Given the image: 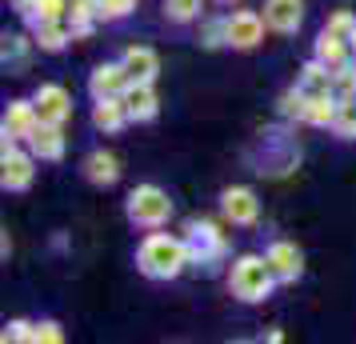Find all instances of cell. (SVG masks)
<instances>
[{
    "label": "cell",
    "mask_w": 356,
    "mask_h": 344,
    "mask_svg": "<svg viewBox=\"0 0 356 344\" xmlns=\"http://www.w3.org/2000/svg\"><path fill=\"white\" fill-rule=\"evenodd\" d=\"M188 264H193V252H188L184 236L148 232L145 240H140V248H136V268L148 280H177Z\"/></svg>",
    "instance_id": "6da1fadb"
},
{
    "label": "cell",
    "mask_w": 356,
    "mask_h": 344,
    "mask_svg": "<svg viewBox=\"0 0 356 344\" xmlns=\"http://www.w3.org/2000/svg\"><path fill=\"white\" fill-rule=\"evenodd\" d=\"M276 284H280V280H276L273 264H268V256H260V252H241L236 261L228 264V288H232V296L244 300V304L268 300Z\"/></svg>",
    "instance_id": "7a4b0ae2"
},
{
    "label": "cell",
    "mask_w": 356,
    "mask_h": 344,
    "mask_svg": "<svg viewBox=\"0 0 356 344\" xmlns=\"http://www.w3.org/2000/svg\"><path fill=\"white\" fill-rule=\"evenodd\" d=\"M124 213L136 229H164L172 216V200L161 184H136L124 200Z\"/></svg>",
    "instance_id": "3957f363"
},
{
    "label": "cell",
    "mask_w": 356,
    "mask_h": 344,
    "mask_svg": "<svg viewBox=\"0 0 356 344\" xmlns=\"http://www.w3.org/2000/svg\"><path fill=\"white\" fill-rule=\"evenodd\" d=\"M33 177H36L33 148H20V140H0V184H4V193L33 188Z\"/></svg>",
    "instance_id": "277c9868"
},
{
    "label": "cell",
    "mask_w": 356,
    "mask_h": 344,
    "mask_svg": "<svg viewBox=\"0 0 356 344\" xmlns=\"http://www.w3.org/2000/svg\"><path fill=\"white\" fill-rule=\"evenodd\" d=\"M184 240H188V252H193V264H212L228 252V236L212 220H188L184 224Z\"/></svg>",
    "instance_id": "5b68a950"
},
{
    "label": "cell",
    "mask_w": 356,
    "mask_h": 344,
    "mask_svg": "<svg viewBox=\"0 0 356 344\" xmlns=\"http://www.w3.org/2000/svg\"><path fill=\"white\" fill-rule=\"evenodd\" d=\"M264 17L260 13H252V8H236V13H228L225 17V40H228V49H257L260 40H264Z\"/></svg>",
    "instance_id": "8992f818"
},
{
    "label": "cell",
    "mask_w": 356,
    "mask_h": 344,
    "mask_svg": "<svg viewBox=\"0 0 356 344\" xmlns=\"http://www.w3.org/2000/svg\"><path fill=\"white\" fill-rule=\"evenodd\" d=\"M220 213H225L228 224H241V229H252L260 220V200L248 184H228L220 193Z\"/></svg>",
    "instance_id": "52a82bcc"
},
{
    "label": "cell",
    "mask_w": 356,
    "mask_h": 344,
    "mask_svg": "<svg viewBox=\"0 0 356 344\" xmlns=\"http://www.w3.org/2000/svg\"><path fill=\"white\" fill-rule=\"evenodd\" d=\"M40 124V113H36L33 100H13L4 116H0V140H20V145H29V136L36 132Z\"/></svg>",
    "instance_id": "ba28073f"
},
{
    "label": "cell",
    "mask_w": 356,
    "mask_h": 344,
    "mask_svg": "<svg viewBox=\"0 0 356 344\" xmlns=\"http://www.w3.org/2000/svg\"><path fill=\"white\" fill-rule=\"evenodd\" d=\"M33 104L40 113V120H49V124H65L72 116V97H68L65 84H40L33 92Z\"/></svg>",
    "instance_id": "9c48e42d"
},
{
    "label": "cell",
    "mask_w": 356,
    "mask_h": 344,
    "mask_svg": "<svg viewBox=\"0 0 356 344\" xmlns=\"http://www.w3.org/2000/svg\"><path fill=\"white\" fill-rule=\"evenodd\" d=\"M264 24L280 36H292L305 24V0H264Z\"/></svg>",
    "instance_id": "30bf717a"
},
{
    "label": "cell",
    "mask_w": 356,
    "mask_h": 344,
    "mask_svg": "<svg viewBox=\"0 0 356 344\" xmlns=\"http://www.w3.org/2000/svg\"><path fill=\"white\" fill-rule=\"evenodd\" d=\"M129 84H132L129 68L120 65V60H104V65L92 68V76H88V92H92V100L97 97H124Z\"/></svg>",
    "instance_id": "8fae6325"
},
{
    "label": "cell",
    "mask_w": 356,
    "mask_h": 344,
    "mask_svg": "<svg viewBox=\"0 0 356 344\" xmlns=\"http://www.w3.org/2000/svg\"><path fill=\"white\" fill-rule=\"evenodd\" d=\"M264 256H268V264H273V272L280 284H292V280H300V272H305V256H300V248L292 245V240H273Z\"/></svg>",
    "instance_id": "7c38bea8"
},
{
    "label": "cell",
    "mask_w": 356,
    "mask_h": 344,
    "mask_svg": "<svg viewBox=\"0 0 356 344\" xmlns=\"http://www.w3.org/2000/svg\"><path fill=\"white\" fill-rule=\"evenodd\" d=\"M124 104H129V116L136 124H148V120L161 116V97H156V88L148 81H132L124 88Z\"/></svg>",
    "instance_id": "4fadbf2b"
},
{
    "label": "cell",
    "mask_w": 356,
    "mask_h": 344,
    "mask_svg": "<svg viewBox=\"0 0 356 344\" xmlns=\"http://www.w3.org/2000/svg\"><path fill=\"white\" fill-rule=\"evenodd\" d=\"M120 65L129 68L132 81L156 84V76H161V56H156V49H148V44H129V49L120 52Z\"/></svg>",
    "instance_id": "5bb4252c"
},
{
    "label": "cell",
    "mask_w": 356,
    "mask_h": 344,
    "mask_svg": "<svg viewBox=\"0 0 356 344\" xmlns=\"http://www.w3.org/2000/svg\"><path fill=\"white\" fill-rule=\"evenodd\" d=\"M84 181L97 184V188H108V184L120 181V161H116V152H104V148H92L81 164Z\"/></svg>",
    "instance_id": "9a60e30c"
},
{
    "label": "cell",
    "mask_w": 356,
    "mask_h": 344,
    "mask_svg": "<svg viewBox=\"0 0 356 344\" xmlns=\"http://www.w3.org/2000/svg\"><path fill=\"white\" fill-rule=\"evenodd\" d=\"M29 148L36 152V161H65V129L60 124H49V120H40L36 124V132L29 136Z\"/></svg>",
    "instance_id": "2e32d148"
},
{
    "label": "cell",
    "mask_w": 356,
    "mask_h": 344,
    "mask_svg": "<svg viewBox=\"0 0 356 344\" xmlns=\"http://www.w3.org/2000/svg\"><path fill=\"white\" fill-rule=\"evenodd\" d=\"M132 116H129L124 97H97L92 100V124H97L100 132H120Z\"/></svg>",
    "instance_id": "e0dca14e"
},
{
    "label": "cell",
    "mask_w": 356,
    "mask_h": 344,
    "mask_svg": "<svg viewBox=\"0 0 356 344\" xmlns=\"http://www.w3.org/2000/svg\"><path fill=\"white\" fill-rule=\"evenodd\" d=\"M33 40L40 52H60L68 40H76V33H72V20L68 17H56V20H40L33 28Z\"/></svg>",
    "instance_id": "ac0fdd59"
},
{
    "label": "cell",
    "mask_w": 356,
    "mask_h": 344,
    "mask_svg": "<svg viewBox=\"0 0 356 344\" xmlns=\"http://www.w3.org/2000/svg\"><path fill=\"white\" fill-rule=\"evenodd\" d=\"M312 56L324 60L328 68H340L344 60H353V44H348V36H337V33H328V28H321L316 44H312Z\"/></svg>",
    "instance_id": "d6986e66"
},
{
    "label": "cell",
    "mask_w": 356,
    "mask_h": 344,
    "mask_svg": "<svg viewBox=\"0 0 356 344\" xmlns=\"http://www.w3.org/2000/svg\"><path fill=\"white\" fill-rule=\"evenodd\" d=\"M332 72L337 68H328L324 60H308L305 68H300V76H296V88H305L308 97H324V92H332Z\"/></svg>",
    "instance_id": "ffe728a7"
},
{
    "label": "cell",
    "mask_w": 356,
    "mask_h": 344,
    "mask_svg": "<svg viewBox=\"0 0 356 344\" xmlns=\"http://www.w3.org/2000/svg\"><path fill=\"white\" fill-rule=\"evenodd\" d=\"M337 108H340V100L332 97V92H324V97H308L300 124H312V129H332V120H337Z\"/></svg>",
    "instance_id": "44dd1931"
},
{
    "label": "cell",
    "mask_w": 356,
    "mask_h": 344,
    "mask_svg": "<svg viewBox=\"0 0 356 344\" xmlns=\"http://www.w3.org/2000/svg\"><path fill=\"white\" fill-rule=\"evenodd\" d=\"M68 20H72L76 40H84L92 33V24L100 20V0H68Z\"/></svg>",
    "instance_id": "7402d4cb"
},
{
    "label": "cell",
    "mask_w": 356,
    "mask_h": 344,
    "mask_svg": "<svg viewBox=\"0 0 356 344\" xmlns=\"http://www.w3.org/2000/svg\"><path fill=\"white\" fill-rule=\"evenodd\" d=\"M332 97L337 100H353L356 97V56L332 72Z\"/></svg>",
    "instance_id": "603a6c76"
},
{
    "label": "cell",
    "mask_w": 356,
    "mask_h": 344,
    "mask_svg": "<svg viewBox=\"0 0 356 344\" xmlns=\"http://www.w3.org/2000/svg\"><path fill=\"white\" fill-rule=\"evenodd\" d=\"M204 8V0H164V17L172 24H193Z\"/></svg>",
    "instance_id": "cb8c5ba5"
},
{
    "label": "cell",
    "mask_w": 356,
    "mask_h": 344,
    "mask_svg": "<svg viewBox=\"0 0 356 344\" xmlns=\"http://www.w3.org/2000/svg\"><path fill=\"white\" fill-rule=\"evenodd\" d=\"M332 132L340 140H356V97L353 100H340L337 120H332Z\"/></svg>",
    "instance_id": "d4e9b609"
},
{
    "label": "cell",
    "mask_w": 356,
    "mask_h": 344,
    "mask_svg": "<svg viewBox=\"0 0 356 344\" xmlns=\"http://www.w3.org/2000/svg\"><path fill=\"white\" fill-rule=\"evenodd\" d=\"M305 104H308L305 88H289V92H280V100H276V113L289 116V120H300L305 116Z\"/></svg>",
    "instance_id": "484cf974"
},
{
    "label": "cell",
    "mask_w": 356,
    "mask_h": 344,
    "mask_svg": "<svg viewBox=\"0 0 356 344\" xmlns=\"http://www.w3.org/2000/svg\"><path fill=\"white\" fill-rule=\"evenodd\" d=\"M56 17H68V0H36V13L24 24H40V20H56Z\"/></svg>",
    "instance_id": "4316f807"
},
{
    "label": "cell",
    "mask_w": 356,
    "mask_h": 344,
    "mask_svg": "<svg viewBox=\"0 0 356 344\" xmlns=\"http://www.w3.org/2000/svg\"><path fill=\"white\" fill-rule=\"evenodd\" d=\"M29 44H36V40H24V36H4V65H24V52H29Z\"/></svg>",
    "instance_id": "83f0119b"
},
{
    "label": "cell",
    "mask_w": 356,
    "mask_h": 344,
    "mask_svg": "<svg viewBox=\"0 0 356 344\" xmlns=\"http://www.w3.org/2000/svg\"><path fill=\"white\" fill-rule=\"evenodd\" d=\"M200 44H204V49H220V44H228L225 40V17L220 20H204V28H200Z\"/></svg>",
    "instance_id": "f1b7e54d"
},
{
    "label": "cell",
    "mask_w": 356,
    "mask_h": 344,
    "mask_svg": "<svg viewBox=\"0 0 356 344\" xmlns=\"http://www.w3.org/2000/svg\"><path fill=\"white\" fill-rule=\"evenodd\" d=\"M136 0H100V20H124L132 17Z\"/></svg>",
    "instance_id": "f546056e"
},
{
    "label": "cell",
    "mask_w": 356,
    "mask_h": 344,
    "mask_svg": "<svg viewBox=\"0 0 356 344\" xmlns=\"http://www.w3.org/2000/svg\"><path fill=\"white\" fill-rule=\"evenodd\" d=\"M60 344L65 341V328L56 325V320H40V325H33V344Z\"/></svg>",
    "instance_id": "4dcf8cb0"
},
{
    "label": "cell",
    "mask_w": 356,
    "mask_h": 344,
    "mask_svg": "<svg viewBox=\"0 0 356 344\" xmlns=\"http://www.w3.org/2000/svg\"><path fill=\"white\" fill-rule=\"evenodd\" d=\"M328 33H337V36H353L356 33V17L348 13V8H340V13H332L328 17V24H324Z\"/></svg>",
    "instance_id": "1f68e13d"
},
{
    "label": "cell",
    "mask_w": 356,
    "mask_h": 344,
    "mask_svg": "<svg viewBox=\"0 0 356 344\" xmlns=\"http://www.w3.org/2000/svg\"><path fill=\"white\" fill-rule=\"evenodd\" d=\"M0 336H4V344L8 341H33V325H29V320H8Z\"/></svg>",
    "instance_id": "d6a6232c"
},
{
    "label": "cell",
    "mask_w": 356,
    "mask_h": 344,
    "mask_svg": "<svg viewBox=\"0 0 356 344\" xmlns=\"http://www.w3.org/2000/svg\"><path fill=\"white\" fill-rule=\"evenodd\" d=\"M348 44H353V56H356V33H353V36H348Z\"/></svg>",
    "instance_id": "836d02e7"
},
{
    "label": "cell",
    "mask_w": 356,
    "mask_h": 344,
    "mask_svg": "<svg viewBox=\"0 0 356 344\" xmlns=\"http://www.w3.org/2000/svg\"><path fill=\"white\" fill-rule=\"evenodd\" d=\"M220 4H236V0H220Z\"/></svg>",
    "instance_id": "e575fe53"
}]
</instances>
